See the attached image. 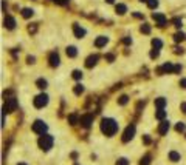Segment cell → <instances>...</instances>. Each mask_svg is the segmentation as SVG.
Wrapping results in <instances>:
<instances>
[{
    "mask_svg": "<svg viewBox=\"0 0 186 165\" xmlns=\"http://www.w3.org/2000/svg\"><path fill=\"white\" fill-rule=\"evenodd\" d=\"M82 91H84L82 85H76V86H75V94H81Z\"/></svg>",
    "mask_w": 186,
    "mask_h": 165,
    "instance_id": "83f0119b",
    "label": "cell"
},
{
    "mask_svg": "<svg viewBox=\"0 0 186 165\" xmlns=\"http://www.w3.org/2000/svg\"><path fill=\"white\" fill-rule=\"evenodd\" d=\"M141 33H144V34H149L150 33V26L147 25V23H144V25L141 26Z\"/></svg>",
    "mask_w": 186,
    "mask_h": 165,
    "instance_id": "603a6c76",
    "label": "cell"
},
{
    "mask_svg": "<svg viewBox=\"0 0 186 165\" xmlns=\"http://www.w3.org/2000/svg\"><path fill=\"white\" fill-rule=\"evenodd\" d=\"M147 5H149V8H157V5H158V2L157 0H147Z\"/></svg>",
    "mask_w": 186,
    "mask_h": 165,
    "instance_id": "cb8c5ba5",
    "label": "cell"
},
{
    "mask_svg": "<svg viewBox=\"0 0 186 165\" xmlns=\"http://www.w3.org/2000/svg\"><path fill=\"white\" fill-rule=\"evenodd\" d=\"M73 77H75V79H81V77H82V73L76 69V71H73Z\"/></svg>",
    "mask_w": 186,
    "mask_h": 165,
    "instance_id": "f1b7e54d",
    "label": "cell"
},
{
    "mask_svg": "<svg viewBox=\"0 0 186 165\" xmlns=\"http://www.w3.org/2000/svg\"><path fill=\"white\" fill-rule=\"evenodd\" d=\"M106 43H107V37L101 36V37H98V39H96V42H95V46L101 48V46H104Z\"/></svg>",
    "mask_w": 186,
    "mask_h": 165,
    "instance_id": "4fadbf2b",
    "label": "cell"
},
{
    "mask_svg": "<svg viewBox=\"0 0 186 165\" xmlns=\"http://www.w3.org/2000/svg\"><path fill=\"white\" fill-rule=\"evenodd\" d=\"M51 145H53V138L51 136H47V134H42L40 139H39V147L42 150H50Z\"/></svg>",
    "mask_w": 186,
    "mask_h": 165,
    "instance_id": "7a4b0ae2",
    "label": "cell"
},
{
    "mask_svg": "<svg viewBox=\"0 0 186 165\" xmlns=\"http://www.w3.org/2000/svg\"><path fill=\"white\" fill-rule=\"evenodd\" d=\"M53 2L58 5H65V3H68V0H53Z\"/></svg>",
    "mask_w": 186,
    "mask_h": 165,
    "instance_id": "d6a6232c",
    "label": "cell"
},
{
    "mask_svg": "<svg viewBox=\"0 0 186 165\" xmlns=\"http://www.w3.org/2000/svg\"><path fill=\"white\" fill-rule=\"evenodd\" d=\"M155 117L160 119V120H161V119H164V117H166V111H164V110H158V111H157V114H155Z\"/></svg>",
    "mask_w": 186,
    "mask_h": 165,
    "instance_id": "7402d4cb",
    "label": "cell"
},
{
    "mask_svg": "<svg viewBox=\"0 0 186 165\" xmlns=\"http://www.w3.org/2000/svg\"><path fill=\"white\" fill-rule=\"evenodd\" d=\"M164 105H166V99H163V97H160V99L155 100V107L158 108V110H163Z\"/></svg>",
    "mask_w": 186,
    "mask_h": 165,
    "instance_id": "9a60e30c",
    "label": "cell"
},
{
    "mask_svg": "<svg viewBox=\"0 0 186 165\" xmlns=\"http://www.w3.org/2000/svg\"><path fill=\"white\" fill-rule=\"evenodd\" d=\"M68 120H70V124H71V125H75L76 122H78V116H76V114H71V116L68 117Z\"/></svg>",
    "mask_w": 186,
    "mask_h": 165,
    "instance_id": "484cf974",
    "label": "cell"
},
{
    "mask_svg": "<svg viewBox=\"0 0 186 165\" xmlns=\"http://www.w3.org/2000/svg\"><path fill=\"white\" fill-rule=\"evenodd\" d=\"M167 130H169V122L163 120V122H161V125L158 127V133H160V134H166Z\"/></svg>",
    "mask_w": 186,
    "mask_h": 165,
    "instance_id": "8fae6325",
    "label": "cell"
},
{
    "mask_svg": "<svg viewBox=\"0 0 186 165\" xmlns=\"http://www.w3.org/2000/svg\"><path fill=\"white\" fill-rule=\"evenodd\" d=\"M169 159L172 160V162H177V160H180V154L175 153V151H171L169 153Z\"/></svg>",
    "mask_w": 186,
    "mask_h": 165,
    "instance_id": "e0dca14e",
    "label": "cell"
},
{
    "mask_svg": "<svg viewBox=\"0 0 186 165\" xmlns=\"http://www.w3.org/2000/svg\"><path fill=\"white\" fill-rule=\"evenodd\" d=\"M152 45H154V48H155V50H160V48L163 46V42H161L160 39H154V40H152Z\"/></svg>",
    "mask_w": 186,
    "mask_h": 165,
    "instance_id": "ac0fdd59",
    "label": "cell"
},
{
    "mask_svg": "<svg viewBox=\"0 0 186 165\" xmlns=\"http://www.w3.org/2000/svg\"><path fill=\"white\" fill-rule=\"evenodd\" d=\"M154 20L158 23V26H164V25H166V22H167L166 17H164L163 14H157V12L154 14Z\"/></svg>",
    "mask_w": 186,
    "mask_h": 165,
    "instance_id": "ba28073f",
    "label": "cell"
},
{
    "mask_svg": "<svg viewBox=\"0 0 186 165\" xmlns=\"http://www.w3.org/2000/svg\"><path fill=\"white\" fill-rule=\"evenodd\" d=\"M126 102H127V96H122L120 99V103H126Z\"/></svg>",
    "mask_w": 186,
    "mask_h": 165,
    "instance_id": "e575fe53",
    "label": "cell"
},
{
    "mask_svg": "<svg viewBox=\"0 0 186 165\" xmlns=\"http://www.w3.org/2000/svg\"><path fill=\"white\" fill-rule=\"evenodd\" d=\"M144 142L149 143V142H150V138H147V136H146V138H144Z\"/></svg>",
    "mask_w": 186,
    "mask_h": 165,
    "instance_id": "ab89813d",
    "label": "cell"
},
{
    "mask_svg": "<svg viewBox=\"0 0 186 165\" xmlns=\"http://www.w3.org/2000/svg\"><path fill=\"white\" fill-rule=\"evenodd\" d=\"M98 59H99V57H98V56H90V57H89V59H87V62H85V65H87V66H89V68H90V66H93V65H96V62H98Z\"/></svg>",
    "mask_w": 186,
    "mask_h": 165,
    "instance_id": "5bb4252c",
    "label": "cell"
},
{
    "mask_svg": "<svg viewBox=\"0 0 186 165\" xmlns=\"http://www.w3.org/2000/svg\"><path fill=\"white\" fill-rule=\"evenodd\" d=\"M37 86H39V88H45V86H47V82H45L44 79H39L37 80Z\"/></svg>",
    "mask_w": 186,
    "mask_h": 165,
    "instance_id": "4316f807",
    "label": "cell"
},
{
    "mask_svg": "<svg viewBox=\"0 0 186 165\" xmlns=\"http://www.w3.org/2000/svg\"><path fill=\"white\" fill-rule=\"evenodd\" d=\"M174 39H175V42H181V40L185 39V34H183V33H177Z\"/></svg>",
    "mask_w": 186,
    "mask_h": 165,
    "instance_id": "d4e9b609",
    "label": "cell"
},
{
    "mask_svg": "<svg viewBox=\"0 0 186 165\" xmlns=\"http://www.w3.org/2000/svg\"><path fill=\"white\" fill-rule=\"evenodd\" d=\"M133 134H135V127H133V125H129V127L126 128L124 134H122V142H129V140L133 138Z\"/></svg>",
    "mask_w": 186,
    "mask_h": 165,
    "instance_id": "5b68a950",
    "label": "cell"
},
{
    "mask_svg": "<svg viewBox=\"0 0 186 165\" xmlns=\"http://www.w3.org/2000/svg\"><path fill=\"white\" fill-rule=\"evenodd\" d=\"M33 131L37 133V134H44V133L47 131V125H45L42 120H36L33 124Z\"/></svg>",
    "mask_w": 186,
    "mask_h": 165,
    "instance_id": "3957f363",
    "label": "cell"
},
{
    "mask_svg": "<svg viewBox=\"0 0 186 165\" xmlns=\"http://www.w3.org/2000/svg\"><path fill=\"white\" fill-rule=\"evenodd\" d=\"M67 56H68V57H75V56H76V48L75 46L67 48Z\"/></svg>",
    "mask_w": 186,
    "mask_h": 165,
    "instance_id": "d6986e66",
    "label": "cell"
},
{
    "mask_svg": "<svg viewBox=\"0 0 186 165\" xmlns=\"http://www.w3.org/2000/svg\"><path fill=\"white\" fill-rule=\"evenodd\" d=\"M174 23H175V26H177V28L181 26V20L180 19H174Z\"/></svg>",
    "mask_w": 186,
    "mask_h": 165,
    "instance_id": "836d02e7",
    "label": "cell"
},
{
    "mask_svg": "<svg viewBox=\"0 0 186 165\" xmlns=\"http://www.w3.org/2000/svg\"><path fill=\"white\" fill-rule=\"evenodd\" d=\"M181 110H183V113H186V103H181Z\"/></svg>",
    "mask_w": 186,
    "mask_h": 165,
    "instance_id": "74e56055",
    "label": "cell"
},
{
    "mask_svg": "<svg viewBox=\"0 0 186 165\" xmlns=\"http://www.w3.org/2000/svg\"><path fill=\"white\" fill-rule=\"evenodd\" d=\"M50 65L51 66H58L59 65V56L56 52H51L50 54Z\"/></svg>",
    "mask_w": 186,
    "mask_h": 165,
    "instance_id": "7c38bea8",
    "label": "cell"
},
{
    "mask_svg": "<svg viewBox=\"0 0 186 165\" xmlns=\"http://www.w3.org/2000/svg\"><path fill=\"white\" fill-rule=\"evenodd\" d=\"M19 165H25V164H19Z\"/></svg>",
    "mask_w": 186,
    "mask_h": 165,
    "instance_id": "7bdbcfd3",
    "label": "cell"
},
{
    "mask_svg": "<svg viewBox=\"0 0 186 165\" xmlns=\"http://www.w3.org/2000/svg\"><path fill=\"white\" fill-rule=\"evenodd\" d=\"M73 29H75V36L76 37H84V34H85V31H84V28H81L78 23H75V25H73Z\"/></svg>",
    "mask_w": 186,
    "mask_h": 165,
    "instance_id": "30bf717a",
    "label": "cell"
},
{
    "mask_svg": "<svg viewBox=\"0 0 186 165\" xmlns=\"http://www.w3.org/2000/svg\"><path fill=\"white\" fill-rule=\"evenodd\" d=\"M116 130H118V124L113 119H103V122H101V131H103L104 134L112 136V134L116 133Z\"/></svg>",
    "mask_w": 186,
    "mask_h": 165,
    "instance_id": "6da1fadb",
    "label": "cell"
},
{
    "mask_svg": "<svg viewBox=\"0 0 186 165\" xmlns=\"http://www.w3.org/2000/svg\"><path fill=\"white\" fill-rule=\"evenodd\" d=\"M181 86H183V88H186V79L181 80Z\"/></svg>",
    "mask_w": 186,
    "mask_h": 165,
    "instance_id": "8d00e7d4",
    "label": "cell"
},
{
    "mask_svg": "<svg viewBox=\"0 0 186 165\" xmlns=\"http://www.w3.org/2000/svg\"><path fill=\"white\" fill-rule=\"evenodd\" d=\"M177 131H185V124H181V122H180V124L177 125Z\"/></svg>",
    "mask_w": 186,
    "mask_h": 165,
    "instance_id": "1f68e13d",
    "label": "cell"
},
{
    "mask_svg": "<svg viewBox=\"0 0 186 165\" xmlns=\"http://www.w3.org/2000/svg\"><path fill=\"white\" fill-rule=\"evenodd\" d=\"M79 122H81V124H82V127L89 128L90 125H92V122H93V116H90V114H87V116H82V117L79 119Z\"/></svg>",
    "mask_w": 186,
    "mask_h": 165,
    "instance_id": "52a82bcc",
    "label": "cell"
},
{
    "mask_svg": "<svg viewBox=\"0 0 186 165\" xmlns=\"http://www.w3.org/2000/svg\"><path fill=\"white\" fill-rule=\"evenodd\" d=\"M36 31V26H30V33H34Z\"/></svg>",
    "mask_w": 186,
    "mask_h": 165,
    "instance_id": "f35d334b",
    "label": "cell"
},
{
    "mask_svg": "<svg viewBox=\"0 0 186 165\" xmlns=\"http://www.w3.org/2000/svg\"><path fill=\"white\" fill-rule=\"evenodd\" d=\"M126 11H127V8H126V5H116V12L118 14H126Z\"/></svg>",
    "mask_w": 186,
    "mask_h": 165,
    "instance_id": "ffe728a7",
    "label": "cell"
},
{
    "mask_svg": "<svg viewBox=\"0 0 186 165\" xmlns=\"http://www.w3.org/2000/svg\"><path fill=\"white\" fill-rule=\"evenodd\" d=\"M116 165H129V160L127 159H120L116 162Z\"/></svg>",
    "mask_w": 186,
    "mask_h": 165,
    "instance_id": "f546056e",
    "label": "cell"
},
{
    "mask_svg": "<svg viewBox=\"0 0 186 165\" xmlns=\"http://www.w3.org/2000/svg\"><path fill=\"white\" fill-rule=\"evenodd\" d=\"M5 26L8 28V29H13V28L16 26V20H14L11 16H6L5 17Z\"/></svg>",
    "mask_w": 186,
    "mask_h": 165,
    "instance_id": "9c48e42d",
    "label": "cell"
},
{
    "mask_svg": "<svg viewBox=\"0 0 186 165\" xmlns=\"http://www.w3.org/2000/svg\"><path fill=\"white\" fill-rule=\"evenodd\" d=\"M22 16L25 17V19H28V17H31V16H33V9H28V8H25V9H23V11H22Z\"/></svg>",
    "mask_w": 186,
    "mask_h": 165,
    "instance_id": "44dd1931",
    "label": "cell"
},
{
    "mask_svg": "<svg viewBox=\"0 0 186 165\" xmlns=\"http://www.w3.org/2000/svg\"><path fill=\"white\" fill-rule=\"evenodd\" d=\"M149 162H150V157H149V156H146L144 159L141 160V165H149Z\"/></svg>",
    "mask_w": 186,
    "mask_h": 165,
    "instance_id": "4dcf8cb0",
    "label": "cell"
},
{
    "mask_svg": "<svg viewBox=\"0 0 186 165\" xmlns=\"http://www.w3.org/2000/svg\"><path fill=\"white\" fill-rule=\"evenodd\" d=\"M140 2H147V0H140Z\"/></svg>",
    "mask_w": 186,
    "mask_h": 165,
    "instance_id": "b9f144b4",
    "label": "cell"
},
{
    "mask_svg": "<svg viewBox=\"0 0 186 165\" xmlns=\"http://www.w3.org/2000/svg\"><path fill=\"white\" fill-rule=\"evenodd\" d=\"M17 108V100L11 97V99H6V103H5V111H14Z\"/></svg>",
    "mask_w": 186,
    "mask_h": 165,
    "instance_id": "8992f818",
    "label": "cell"
},
{
    "mask_svg": "<svg viewBox=\"0 0 186 165\" xmlns=\"http://www.w3.org/2000/svg\"><path fill=\"white\" fill-rule=\"evenodd\" d=\"M47 103H48V97L45 96V94H39V96L34 99V107H36V108H42V107H45Z\"/></svg>",
    "mask_w": 186,
    "mask_h": 165,
    "instance_id": "277c9868",
    "label": "cell"
},
{
    "mask_svg": "<svg viewBox=\"0 0 186 165\" xmlns=\"http://www.w3.org/2000/svg\"><path fill=\"white\" fill-rule=\"evenodd\" d=\"M150 57H158V51H152V52H150Z\"/></svg>",
    "mask_w": 186,
    "mask_h": 165,
    "instance_id": "d590c367",
    "label": "cell"
},
{
    "mask_svg": "<svg viewBox=\"0 0 186 165\" xmlns=\"http://www.w3.org/2000/svg\"><path fill=\"white\" fill-rule=\"evenodd\" d=\"M106 2H109V3H112V2H113V0H106Z\"/></svg>",
    "mask_w": 186,
    "mask_h": 165,
    "instance_id": "60d3db41",
    "label": "cell"
},
{
    "mask_svg": "<svg viewBox=\"0 0 186 165\" xmlns=\"http://www.w3.org/2000/svg\"><path fill=\"white\" fill-rule=\"evenodd\" d=\"M163 71H164V73H172V71H175V66L167 62V64L163 65Z\"/></svg>",
    "mask_w": 186,
    "mask_h": 165,
    "instance_id": "2e32d148",
    "label": "cell"
}]
</instances>
